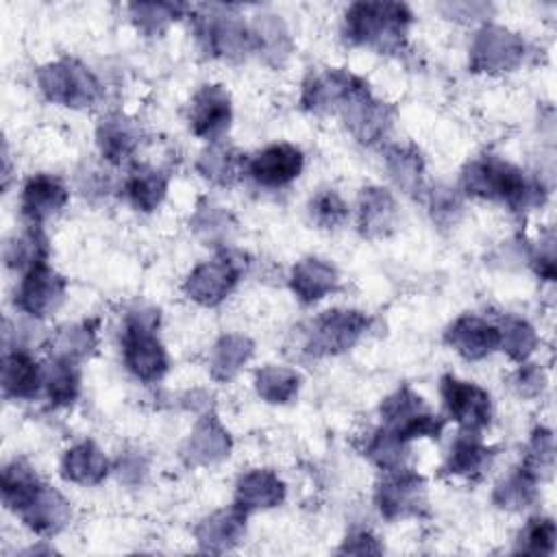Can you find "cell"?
Here are the masks:
<instances>
[{"mask_svg":"<svg viewBox=\"0 0 557 557\" xmlns=\"http://www.w3.org/2000/svg\"><path fill=\"white\" fill-rule=\"evenodd\" d=\"M461 187L470 196L503 202L513 211H524L544 198V187L537 181L527 178L520 168L492 154L466 163Z\"/></svg>","mask_w":557,"mask_h":557,"instance_id":"1","label":"cell"},{"mask_svg":"<svg viewBox=\"0 0 557 557\" xmlns=\"http://www.w3.org/2000/svg\"><path fill=\"white\" fill-rule=\"evenodd\" d=\"M411 11L403 2H352L344 15L348 41L379 52H398L411 24Z\"/></svg>","mask_w":557,"mask_h":557,"instance_id":"2","label":"cell"},{"mask_svg":"<svg viewBox=\"0 0 557 557\" xmlns=\"http://www.w3.org/2000/svg\"><path fill=\"white\" fill-rule=\"evenodd\" d=\"M159 326V309L148 305H135L124 315L122 331V357L128 372L144 381L154 383L163 379L170 368L168 352L154 335Z\"/></svg>","mask_w":557,"mask_h":557,"instance_id":"3","label":"cell"},{"mask_svg":"<svg viewBox=\"0 0 557 557\" xmlns=\"http://www.w3.org/2000/svg\"><path fill=\"white\" fill-rule=\"evenodd\" d=\"M370 322L372 320L357 309H329L305 326H298V331L294 329L296 350L307 357L339 355L361 339Z\"/></svg>","mask_w":557,"mask_h":557,"instance_id":"4","label":"cell"},{"mask_svg":"<svg viewBox=\"0 0 557 557\" xmlns=\"http://www.w3.org/2000/svg\"><path fill=\"white\" fill-rule=\"evenodd\" d=\"M194 28L198 44L211 57L228 59V61H244L248 54L257 52L252 28L228 7L218 4H202L194 15Z\"/></svg>","mask_w":557,"mask_h":557,"instance_id":"5","label":"cell"},{"mask_svg":"<svg viewBox=\"0 0 557 557\" xmlns=\"http://www.w3.org/2000/svg\"><path fill=\"white\" fill-rule=\"evenodd\" d=\"M37 83L41 94L57 104L70 109H85L102 96L100 81L89 67L76 59H59L37 70Z\"/></svg>","mask_w":557,"mask_h":557,"instance_id":"6","label":"cell"},{"mask_svg":"<svg viewBox=\"0 0 557 557\" xmlns=\"http://www.w3.org/2000/svg\"><path fill=\"white\" fill-rule=\"evenodd\" d=\"M379 413H381L383 426L398 433L405 442H411L416 437L437 440L444 431V420L435 416L424 403V398L407 385L389 394L381 403Z\"/></svg>","mask_w":557,"mask_h":557,"instance_id":"7","label":"cell"},{"mask_svg":"<svg viewBox=\"0 0 557 557\" xmlns=\"http://www.w3.org/2000/svg\"><path fill=\"white\" fill-rule=\"evenodd\" d=\"M522 37L505 26L485 24L476 30L470 46V70L485 74H505L516 70L524 59Z\"/></svg>","mask_w":557,"mask_h":557,"instance_id":"8","label":"cell"},{"mask_svg":"<svg viewBox=\"0 0 557 557\" xmlns=\"http://www.w3.org/2000/svg\"><path fill=\"white\" fill-rule=\"evenodd\" d=\"M246 261L242 255L224 252L211 261L198 263L185 278L183 292L189 300L202 307L220 305L237 285Z\"/></svg>","mask_w":557,"mask_h":557,"instance_id":"9","label":"cell"},{"mask_svg":"<svg viewBox=\"0 0 557 557\" xmlns=\"http://www.w3.org/2000/svg\"><path fill=\"white\" fill-rule=\"evenodd\" d=\"M339 113L350 135L368 146L381 141L387 135L394 117V109L379 100L361 78L339 104Z\"/></svg>","mask_w":557,"mask_h":557,"instance_id":"10","label":"cell"},{"mask_svg":"<svg viewBox=\"0 0 557 557\" xmlns=\"http://www.w3.org/2000/svg\"><path fill=\"white\" fill-rule=\"evenodd\" d=\"M374 503L387 520L422 516L426 511V483L418 472L407 468L389 470L376 483Z\"/></svg>","mask_w":557,"mask_h":557,"instance_id":"11","label":"cell"},{"mask_svg":"<svg viewBox=\"0 0 557 557\" xmlns=\"http://www.w3.org/2000/svg\"><path fill=\"white\" fill-rule=\"evenodd\" d=\"M440 394L448 416L461 426V431L479 433L490 424L492 400L481 385L444 374L440 381Z\"/></svg>","mask_w":557,"mask_h":557,"instance_id":"12","label":"cell"},{"mask_svg":"<svg viewBox=\"0 0 557 557\" xmlns=\"http://www.w3.org/2000/svg\"><path fill=\"white\" fill-rule=\"evenodd\" d=\"M65 289L67 281L44 263L24 272L13 300L24 315L39 320L59 309L65 298Z\"/></svg>","mask_w":557,"mask_h":557,"instance_id":"13","label":"cell"},{"mask_svg":"<svg viewBox=\"0 0 557 557\" xmlns=\"http://www.w3.org/2000/svg\"><path fill=\"white\" fill-rule=\"evenodd\" d=\"M233 107L231 96L222 85H202L189 104V126L194 135L218 141L231 126Z\"/></svg>","mask_w":557,"mask_h":557,"instance_id":"14","label":"cell"},{"mask_svg":"<svg viewBox=\"0 0 557 557\" xmlns=\"http://www.w3.org/2000/svg\"><path fill=\"white\" fill-rule=\"evenodd\" d=\"M233 440L213 411L205 413L187 435L181 457L187 466H213L231 455Z\"/></svg>","mask_w":557,"mask_h":557,"instance_id":"15","label":"cell"},{"mask_svg":"<svg viewBox=\"0 0 557 557\" xmlns=\"http://www.w3.org/2000/svg\"><path fill=\"white\" fill-rule=\"evenodd\" d=\"M357 76L339 67H324L309 72L302 83L300 104L309 113H329L339 109L344 98L357 85Z\"/></svg>","mask_w":557,"mask_h":557,"instance_id":"16","label":"cell"},{"mask_svg":"<svg viewBox=\"0 0 557 557\" xmlns=\"http://www.w3.org/2000/svg\"><path fill=\"white\" fill-rule=\"evenodd\" d=\"M305 157L292 144H272L248 161V174L263 187H285L300 176Z\"/></svg>","mask_w":557,"mask_h":557,"instance_id":"17","label":"cell"},{"mask_svg":"<svg viewBox=\"0 0 557 557\" xmlns=\"http://www.w3.org/2000/svg\"><path fill=\"white\" fill-rule=\"evenodd\" d=\"M444 342L463 359L479 361L498 348L500 333L496 324L479 315L463 313L453 324H448L444 331Z\"/></svg>","mask_w":557,"mask_h":557,"instance_id":"18","label":"cell"},{"mask_svg":"<svg viewBox=\"0 0 557 557\" xmlns=\"http://www.w3.org/2000/svg\"><path fill=\"white\" fill-rule=\"evenodd\" d=\"M17 516L37 535H57L70 524L72 505L61 492L41 483Z\"/></svg>","mask_w":557,"mask_h":557,"instance_id":"19","label":"cell"},{"mask_svg":"<svg viewBox=\"0 0 557 557\" xmlns=\"http://www.w3.org/2000/svg\"><path fill=\"white\" fill-rule=\"evenodd\" d=\"M67 198L70 194L63 181L41 172L30 176L24 183L22 196H20V209L30 224H41L52 215H57L67 205Z\"/></svg>","mask_w":557,"mask_h":557,"instance_id":"20","label":"cell"},{"mask_svg":"<svg viewBox=\"0 0 557 557\" xmlns=\"http://www.w3.org/2000/svg\"><path fill=\"white\" fill-rule=\"evenodd\" d=\"M246 511L233 505L228 509H220L202 518L194 531L200 550L226 553L235 548L246 533Z\"/></svg>","mask_w":557,"mask_h":557,"instance_id":"21","label":"cell"},{"mask_svg":"<svg viewBox=\"0 0 557 557\" xmlns=\"http://www.w3.org/2000/svg\"><path fill=\"white\" fill-rule=\"evenodd\" d=\"M285 500V483L276 472L255 468L244 472L235 483V507L242 511H259L278 507Z\"/></svg>","mask_w":557,"mask_h":557,"instance_id":"22","label":"cell"},{"mask_svg":"<svg viewBox=\"0 0 557 557\" xmlns=\"http://www.w3.org/2000/svg\"><path fill=\"white\" fill-rule=\"evenodd\" d=\"M141 141V126L124 115V113H109L96 126V144L100 154L109 163H122L128 159Z\"/></svg>","mask_w":557,"mask_h":557,"instance_id":"23","label":"cell"},{"mask_svg":"<svg viewBox=\"0 0 557 557\" xmlns=\"http://www.w3.org/2000/svg\"><path fill=\"white\" fill-rule=\"evenodd\" d=\"M44 387V368L22 348H9L2 357V392L7 398L30 400Z\"/></svg>","mask_w":557,"mask_h":557,"instance_id":"24","label":"cell"},{"mask_svg":"<svg viewBox=\"0 0 557 557\" xmlns=\"http://www.w3.org/2000/svg\"><path fill=\"white\" fill-rule=\"evenodd\" d=\"M359 231L368 239L385 237L398 222V207L394 196L376 185L363 187L359 194Z\"/></svg>","mask_w":557,"mask_h":557,"instance_id":"25","label":"cell"},{"mask_svg":"<svg viewBox=\"0 0 557 557\" xmlns=\"http://www.w3.org/2000/svg\"><path fill=\"white\" fill-rule=\"evenodd\" d=\"M337 270L324 259L307 257L300 259L289 274V287L296 294V298L305 305H313L322 300L329 292L337 287Z\"/></svg>","mask_w":557,"mask_h":557,"instance_id":"26","label":"cell"},{"mask_svg":"<svg viewBox=\"0 0 557 557\" xmlns=\"http://www.w3.org/2000/svg\"><path fill=\"white\" fill-rule=\"evenodd\" d=\"M109 474V459L89 440L70 446L61 459V476L78 485H98Z\"/></svg>","mask_w":557,"mask_h":557,"instance_id":"27","label":"cell"},{"mask_svg":"<svg viewBox=\"0 0 557 557\" xmlns=\"http://www.w3.org/2000/svg\"><path fill=\"white\" fill-rule=\"evenodd\" d=\"M492 457H494V448L485 446L479 433L461 431L450 446V453L444 463V474L468 476V479L479 476L481 472L487 470V466L492 463Z\"/></svg>","mask_w":557,"mask_h":557,"instance_id":"28","label":"cell"},{"mask_svg":"<svg viewBox=\"0 0 557 557\" xmlns=\"http://www.w3.org/2000/svg\"><path fill=\"white\" fill-rule=\"evenodd\" d=\"M98 320H83L59 326L50 337V357L78 363L96 350Z\"/></svg>","mask_w":557,"mask_h":557,"instance_id":"29","label":"cell"},{"mask_svg":"<svg viewBox=\"0 0 557 557\" xmlns=\"http://www.w3.org/2000/svg\"><path fill=\"white\" fill-rule=\"evenodd\" d=\"M385 168L394 185L409 194L416 196L422 191L424 183V159L420 150L411 144H394L385 148Z\"/></svg>","mask_w":557,"mask_h":557,"instance_id":"30","label":"cell"},{"mask_svg":"<svg viewBox=\"0 0 557 557\" xmlns=\"http://www.w3.org/2000/svg\"><path fill=\"white\" fill-rule=\"evenodd\" d=\"M255 344L242 333L222 335L209 355V372L215 381H231L252 357Z\"/></svg>","mask_w":557,"mask_h":557,"instance_id":"31","label":"cell"},{"mask_svg":"<svg viewBox=\"0 0 557 557\" xmlns=\"http://www.w3.org/2000/svg\"><path fill=\"white\" fill-rule=\"evenodd\" d=\"M242 163H244V159L233 146L213 141L198 154L196 170L202 178H207L220 187H228L239 178Z\"/></svg>","mask_w":557,"mask_h":557,"instance_id":"32","label":"cell"},{"mask_svg":"<svg viewBox=\"0 0 557 557\" xmlns=\"http://www.w3.org/2000/svg\"><path fill=\"white\" fill-rule=\"evenodd\" d=\"M48 257V239L39 224H30L22 233H15L4 244V263L11 270L28 272L37 265H44Z\"/></svg>","mask_w":557,"mask_h":557,"instance_id":"33","label":"cell"},{"mask_svg":"<svg viewBox=\"0 0 557 557\" xmlns=\"http://www.w3.org/2000/svg\"><path fill=\"white\" fill-rule=\"evenodd\" d=\"M252 35L257 44V52L263 54V59L278 67L292 52V37L285 26V22L278 15L261 13L252 22Z\"/></svg>","mask_w":557,"mask_h":557,"instance_id":"34","label":"cell"},{"mask_svg":"<svg viewBox=\"0 0 557 557\" xmlns=\"http://www.w3.org/2000/svg\"><path fill=\"white\" fill-rule=\"evenodd\" d=\"M165 191H168V174L148 165L135 168L124 183V194L128 202L144 213L154 211L165 198Z\"/></svg>","mask_w":557,"mask_h":557,"instance_id":"35","label":"cell"},{"mask_svg":"<svg viewBox=\"0 0 557 557\" xmlns=\"http://www.w3.org/2000/svg\"><path fill=\"white\" fill-rule=\"evenodd\" d=\"M189 226L202 242L213 244V246H224L231 239V235L235 233L233 215L224 207H220L207 198L198 202V207L189 220Z\"/></svg>","mask_w":557,"mask_h":557,"instance_id":"36","label":"cell"},{"mask_svg":"<svg viewBox=\"0 0 557 557\" xmlns=\"http://www.w3.org/2000/svg\"><path fill=\"white\" fill-rule=\"evenodd\" d=\"M44 389L54 407H67L81 392L78 366L63 359H50L44 366Z\"/></svg>","mask_w":557,"mask_h":557,"instance_id":"37","label":"cell"},{"mask_svg":"<svg viewBox=\"0 0 557 557\" xmlns=\"http://www.w3.org/2000/svg\"><path fill=\"white\" fill-rule=\"evenodd\" d=\"M300 387V374L285 366H263L255 372V389L270 405H287Z\"/></svg>","mask_w":557,"mask_h":557,"instance_id":"38","label":"cell"},{"mask_svg":"<svg viewBox=\"0 0 557 557\" xmlns=\"http://www.w3.org/2000/svg\"><path fill=\"white\" fill-rule=\"evenodd\" d=\"M363 455L383 472L400 470L407 463L409 457V442H405L398 433H394L387 426L376 429L370 440L366 442Z\"/></svg>","mask_w":557,"mask_h":557,"instance_id":"39","label":"cell"},{"mask_svg":"<svg viewBox=\"0 0 557 557\" xmlns=\"http://www.w3.org/2000/svg\"><path fill=\"white\" fill-rule=\"evenodd\" d=\"M537 498V479L531 476L522 466L513 470L509 476L496 483L492 492V500L498 509L505 511H522Z\"/></svg>","mask_w":557,"mask_h":557,"instance_id":"40","label":"cell"},{"mask_svg":"<svg viewBox=\"0 0 557 557\" xmlns=\"http://www.w3.org/2000/svg\"><path fill=\"white\" fill-rule=\"evenodd\" d=\"M39 485V476L22 459H13L2 470V500L13 513H17L26 505V500L35 494Z\"/></svg>","mask_w":557,"mask_h":557,"instance_id":"41","label":"cell"},{"mask_svg":"<svg viewBox=\"0 0 557 557\" xmlns=\"http://www.w3.org/2000/svg\"><path fill=\"white\" fill-rule=\"evenodd\" d=\"M498 333H500V344L498 346L507 352V357L511 361L524 363L537 346L535 329L524 318H518V315L500 318Z\"/></svg>","mask_w":557,"mask_h":557,"instance_id":"42","label":"cell"},{"mask_svg":"<svg viewBox=\"0 0 557 557\" xmlns=\"http://www.w3.org/2000/svg\"><path fill=\"white\" fill-rule=\"evenodd\" d=\"M187 7L178 2H133L128 4V15L133 24L148 37L161 35L176 17L183 15Z\"/></svg>","mask_w":557,"mask_h":557,"instance_id":"43","label":"cell"},{"mask_svg":"<svg viewBox=\"0 0 557 557\" xmlns=\"http://www.w3.org/2000/svg\"><path fill=\"white\" fill-rule=\"evenodd\" d=\"M522 468L535 476L537 481L550 479L553 470H555V442H553V433L546 426H537L531 433L529 446H527V455L522 461Z\"/></svg>","mask_w":557,"mask_h":557,"instance_id":"44","label":"cell"},{"mask_svg":"<svg viewBox=\"0 0 557 557\" xmlns=\"http://www.w3.org/2000/svg\"><path fill=\"white\" fill-rule=\"evenodd\" d=\"M557 529L550 518H531L516 540V553L524 555H553Z\"/></svg>","mask_w":557,"mask_h":557,"instance_id":"45","label":"cell"},{"mask_svg":"<svg viewBox=\"0 0 557 557\" xmlns=\"http://www.w3.org/2000/svg\"><path fill=\"white\" fill-rule=\"evenodd\" d=\"M309 215L320 228H335L348 218V207L333 189H320L309 202Z\"/></svg>","mask_w":557,"mask_h":557,"instance_id":"46","label":"cell"},{"mask_svg":"<svg viewBox=\"0 0 557 557\" xmlns=\"http://www.w3.org/2000/svg\"><path fill=\"white\" fill-rule=\"evenodd\" d=\"M429 209H431L433 222H437L440 226H453L459 220L463 205L455 189L435 187L429 196Z\"/></svg>","mask_w":557,"mask_h":557,"instance_id":"47","label":"cell"},{"mask_svg":"<svg viewBox=\"0 0 557 557\" xmlns=\"http://www.w3.org/2000/svg\"><path fill=\"white\" fill-rule=\"evenodd\" d=\"M148 472V459L141 450H124L115 461V474L126 485H139Z\"/></svg>","mask_w":557,"mask_h":557,"instance_id":"48","label":"cell"},{"mask_svg":"<svg viewBox=\"0 0 557 557\" xmlns=\"http://www.w3.org/2000/svg\"><path fill=\"white\" fill-rule=\"evenodd\" d=\"M529 261L533 263V270L540 278L553 281L555 278V237L553 231H548L544 237H540L537 248L529 252Z\"/></svg>","mask_w":557,"mask_h":557,"instance_id":"49","label":"cell"},{"mask_svg":"<svg viewBox=\"0 0 557 557\" xmlns=\"http://www.w3.org/2000/svg\"><path fill=\"white\" fill-rule=\"evenodd\" d=\"M544 385H546V376L537 363H527V361L520 363V368L513 374V387L518 389L520 396L533 398L542 394Z\"/></svg>","mask_w":557,"mask_h":557,"instance_id":"50","label":"cell"},{"mask_svg":"<svg viewBox=\"0 0 557 557\" xmlns=\"http://www.w3.org/2000/svg\"><path fill=\"white\" fill-rule=\"evenodd\" d=\"M437 9L444 13V17H450L457 22H476V20H483L490 15L492 4H487V2H442Z\"/></svg>","mask_w":557,"mask_h":557,"instance_id":"51","label":"cell"},{"mask_svg":"<svg viewBox=\"0 0 557 557\" xmlns=\"http://www.w3.org/2000/svg\"><path fill=\"white\" fill-rule=\"evenodd\" d=\"M339 553H348V555H379L383 553L381 544L376 542V537L370 531H352L344 544L339 546Z\"/></svg>","mask_w":557,"mask_h":557,"instance_id":"52","label":"cell"},{"mask_svg":"<svg viewBox=\"0 0 557 557\" xmlns=\"http://www.w3.org/2000/svg\"><path fill=\"white\" fill-rule=\"evenodd\" d=\"M78 189L83 196H94V194H107L109 189V178L98 172V170H87L78 174Z\"/></svg>","mask_w":557,"mask_h":557,"instance_id":"53","label":"cell"}]
</instances>
